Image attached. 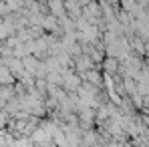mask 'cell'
Listing matches in <instances>:
<instances>
[{"label": "cell", "instance_id": "1", "mask_svg": "<svg viewBox=\"0 0 149 147\" xmlns=\"http://www.w3.org/2000/svg\"><path fill=\"white\" fill-rule=\"evenodd\" d=\"M50 6V16H54V18H58V16H65V4H63V0H50L49 2Z\"/></svg>", "mask_w": 149, "mask_h": 147}, {"label": "cell", "instance_id": "2", "mask_svg": "<svg viewBox=\"0 0 149 147\" xmlns=\"http://www.w3.org/2000/svg\"><path fill=\"white\" fill-rule=\"evenodd\" d=\"M105 69H107L109 73H115V71H119V65H117L115 59H107V61H105Z\"/></svg>", "mask_w": 149, "mask_h": 147}]
</instances>
